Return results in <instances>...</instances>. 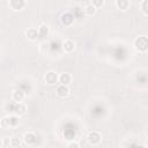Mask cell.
Wrapping results in <instances>:
<instances>
[{
	"label": "cell",
	"instance_id": "obj_1",
	"mask_svg": "<svg viewBox=\"0 0 148 148\" xmlns=\"http://www.w3.org/2000/svg\"><path fill=\"white\" fill-rule=\"evenodd\" d=\"M134 47L136 51L145 53L148 51V37L146 36H139L135 40H134Z\"/></svg>",
	"mask_w": 148,
	"mask_h": 148
},
{
	"label": "cell",
	"instance_id": "obj_2",
	"mask_svg": "<svg viewBox=\"0 0 148 148\" xmlns=\"http://www.w3.org/2000/svg\"><path fill=\"white\" fill-rule=\"evenodd\" d=\"M60 21H61V23L65 27H71V25H73V23L75 21V15L72 14V13H69V12H66V13H64L61 15Z\"/></svg>",
	"mask_w": 148,
	"mask_h": 148
},
{
	"label": "cell",
	"instance_id": "obj_3",
	"mask_svg": "<svg viewBox=\"0 0 148 148\" xmlns=\"http://www.w3.org/2000/svg\"><path fill=\"white\" fill-rule=\"evenodd\" d=\"M87 139H88V142H89L90 145L97 146V145H99V142H101V140H102V136H101V134H99L98 132L92 131V132H89Z\"/></svg>",
	"mask_w": 148,
	"mask_h": 148
},
{
	"label": "cell",
	"instance_id": "obj_4",
	"mask_svg": "<svg viewBox=\"0 0 148 148\" xmlns=\"http://www.w3.org/2000/svg\"><path fill=\"white\" fill-rule=\"evenodd\" d=\"M44 80H45V82H46L47 84H56L57 82H59V76H58V74H57L56 72L50 71V72H47V73L45 74Z\"/></svg>",
	"mask_w": 148,
	"mask_h": 148
},
{
	"label": "cell",
	"instance_id": "obj_5",
	"mask_svg": "<svg viewBox=\"0 0 148 148\" xmlns=\"http://www.w3.org/2000/svg\"><path fill=\"white\" fill-rule=\"evenodd\" d=\"M23 140H24L25 145L32 146V145H35L36 141H37V135H36L34 132H27V133L24 134V136H23Z\"/></svg>",
	"mask_w": 148,
	"mask_h": 148
},
{
	"label": "cell",
	"instance_id": "obj_6",
	"mask_svg": "<svg viewBox=\"0 0 148 148\" xmlns=\"http://www.w3.org/2000/svg\"><path fill=\"white\" fill-rule=\"evenodd\" d=\"M56 92H57V95L59 96V97H67L68 95H69V88L66 86V84H59V86H57V88H56Z\"/></svg>",
	"mask_w": 148,
	"mask_h": 148
},
{
	"label": "cell",
	"instance_id": "obj_7",
	"mask_svg": "<svg viewBox=\"0 0 148 148\" xmlns=\"http://www.w3.org/2000/svg\"><path fill=\"white\" fill-rule=\"evenodd\" d=\"M24 96H25V92H24L22 89H15V90L12 92V99H13L15 103L22 102V101L24 99Z\"/></svg>",
	"mask_w": 148,
	"mask_h": 148
},
{
	"label": "cell",
	"instance_id": "obj_8",
	"mask_svg": "<svg viewBox=\"0 0 148 148\" xmlns=\"http://www.w3.org/2000/svg\"><path fill=\"white\" fill-rule=\"evenodd\" d=\"M13 112L17 116H22L27 112V106L25 104H23L22 102H18V103H15V105L13 106Z\"/></svg>",
	"mask_w": 148,
	"mask_h": 148
},
{
	"label": "cell",
	"instance_id": "obj_9",
	"mask_svg": "<svg viewBox=\"0 0 148 148\" xmlns=\"http://www.w3.org/2000/svg\"><path fill=\"white\" fill-rule=\"evenodd\" d=\"M9 7L14 10H21L25 7V0H9Z\"/></svg>",
	"mask_w": 148,
	"mask_h": 148
},
{
	"label": "cell",
	"instance_id": "obj_10",
	"mask_svg": "<svg viewBox=\"0 0 148 148\" xmlns=\"http://www.w3.org/2000/svg\"><path fill=\"white\" fill-rule=\"evenodd\" d=\"M25 35H27L28 39H30V40H36L39 37L38 29H36V28H29V29H27L25 30Z\"/></svg>",
	"mask_w": 148,
	"mask_h": 148
},
{
	"label": "cell",
	"instance_id": "obj_11",
	"mask_svg": "<svg viewBox=\"0 0 148 148\" xmlns=\"http://www.w3.org/2000/svg\"><path fill=\"white\" fill-rule=\"evenodd\" d=\"M62 49L66 53H71L75 50V43L71 39H66L64 43H62Z\"/></svg>",
	"mask_w": 148,
	"mask_h": 148
},
{
	"label": "cell",
	"instance_id": "obj_12",
	"mask_svg": "<svg viewBox=\"0 0 148 148\" xmlns=\"http://www.w3.org/2000/svg\"><path fill=\"white\" fill-rule=\"evenodd\" d=\"M130 5V0H116V7L120 10H127Z\"/></svg>",
	"mask_w": 148,
	"mask_h": 148
},
{
	"label": "cell",
	"instance_id": "obj_13",
	"mask_svg": "<svg viewBox=\"0 0 148 148\" xmlns=\"http://www.w3.org/2000/svg\"><path fill=\"white\" fill-rule=\"evenodd\" d=\"M71 81H72V75H71V74H68V73H62V74L59 75V83L67 86L68 83H71Z\"/></svg>",
	"mask_w": 148,
	"mask_h": 148
},
{
	"label": "cell",
	"instance_id": "obj_14",
	"mask_svg": "<svg viewBox=\"0 0 148 148\" xmlns=\"http://www.w3.org/2000/svg\"><path fill=\"white\" fill-rule=\"evenodd\" d=\"M38 32H39V37H46L47 35H49V32H50V28H49V25H46V24H40L39 25V28H38Z\"/></svg>",
	"mask_w": 148,
	"mask_h": 148
},
{
	"label": "cell",
	"instance_id": "obj_15",
	"mask_svg": "<svg viewBox=\"0 0 148 148\" xmlns=\"http://www.w3.org/2000/svg\"><path fill=\"white\" fill-rule=\"evenodd\" d=\"M8 119H9V127H16V126H18V124H20V118H18L17 114L9 116Z\"/></svg>",
	"mask_w": 148,
	"mask_h": 148
},
{
	"label": "cell",
	"instance_id": "obj_16",
	"mask_svg": "<svg viewBox=\"0 0 148 148\" xmlns=\"http://www.w3.org/2000/svg\"><path fill=\"white\" fill-rule=\"evenodd\" d=\"M96 10H97V8H96L92 3L88 5V6L84 8V13H86L87 16H92V15H95V14H96Z\"/></svg>",
	"mask_w": 148,
	"mask_h": 148
},
{
	"label": "cell",
	"instance_id": "obj_17",
	"mask_svg": "<svg viewBox=\"0 0 148 148\" xmlns=\"http://www.w3.org/2000/svg\"><path fill=\"white\" fill-rule=\"evenodd\" d=\"M9 146L10 147H18V146H21V139L17 138V136L12 138L10 141H9Z\"/></svg>",
	"mask_w": 148,
	"mask_h": 148
},
{
	"label": "cell",
	"instance_id": "obj_18",
	"mask_svg": "<svg viewBox=\"0 0 148 148\" xmlns=\"http://www.w3.org/2000/svg\"><path fill=\"white\" fill-rule=\"evenodd\" d=\"M140 8H141V10L145 15H148V0H142L141 5H140Z\"/></svg>",
	"mask_w": 148,
	"mask_h": 148
},
{
	"label": "cell",
	"instance_id": "obj_19",
	"mask_svg": "<svg viewBox=\"0 0 148 148\" xmlns=\"http://www.w3.org/2000/svg\"><path fill=\"white\" fill-rule=\"evenodd\" d=\"M1 127H2V128L9 127V119H8V117H3V118L1 119Z\"/></svg>",
	"mask_w": 148,
	"mask_h": 148
},
{
	"label": "cell",
	"instance_id": "obj_20",
	"mask_svg": "<svg viewBox=\"0 0 148 148\" xmlns=\"http://www.w3.org/2000/svg\"><path fill=\"white\" fill-rule=\"evenodd\" d=\"M91 3L96 7V8H99L104 5V0H91Z\"/></svg>",
	"mask_w": 148,
	"mask_h": 148
},
{
	"label": "cell",
	"instance_id": "obj_21",
	"mask_svg": "<svg viewBox=\"0 0 148 148\" xmlns=\"http://www.w3.org/2000/svg\"><path fill=\"white\" fill-rule=\"evenodd\" d=\"M67 147L68 148H79L80 147V143L76 142V141H72V142H68L67 143Z\"/></svg>",
	"mask_w": 148,
	"mask_h": 148
},
{
	"label": "cell",
	"instance_id": "obj_22",
	"mask_svg": "<svg viewBox=\"0 0 148 148\" xmlns=\"http://www.w3.org/2000/svg\"><path fill=\"white\" fill-rule=\"evenodd\" d=\"M147 134H148V128H147Z\"/></svg>",
	"mask_w": 148,
	"mask_h": 148
}]
</instances>
